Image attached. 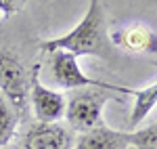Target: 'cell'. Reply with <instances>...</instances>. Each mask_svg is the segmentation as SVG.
Listing matches in <instances>:
<instances>
[{
  "mask_svg": "<svg viewBox=\"0 0 157 149\" xmlns=\"http://www.w3.org/2000/svg\"><path fill=\"white\" fill-rule=\"evenodd\" d=\"M105 11L101 0H90L88 11L84 13L82 21L73 27L71 32L63 34L59 38H50L40 42L42 53H52V50H67L75 57H88V55H97L105 57Z\"/></svg>",
  "mask_w": 157,
  "mask_h": 149,
  "instance_id": "obj_1",
  "label": "cell"
},
{
  "mask_svg": "<svg viewBox=\"0 0 157 149\" xmlns=\"http://www.w3.org/2000/svg\"><path fill=\"white\" fill-rule=\"evenodd\" d=\"M50 61H48V76L55 84H59L61 88H69V90H80V88H103L115 95H130L134 97V88L128 86H117L105 80H94L90 76H86L80 69L78 57L67 53V50H52L48 53Z\"/></svg>",
  "mask_w": 157,
  "mask_h": 149,
  "instance_id": "obj_2",
  "label": "cell"
},
{
  "mask_svg": "<svg viewBox=\"0 0 157 149\" xmlns=\"http://www.w3.org/2000/svg\"><path fill=\"white\" fill-rule=\"evenodd\" d=\"M109 101H120V97H113L109 90H103V88H80L67 101L65 118L71 128L86 132L94 126L103 124L101 112Z\"/></svg>",
  "mask_w": 157,
  "mask_h": 149,
  "instance_id": "obj_3",
  "label": "cell"
},
{
  "mask_svg": "<svg viewBox=\"0 0 157 149\" xmlns=\"http://www.w3.org/2000/svg\"><path fill=\"white\" fill-rule=\"evenodd\" d=\"M0 92L21 118L29 103V76L11 50H0Z\"/></svg>",
  "mask_w": 157,
  "mask_h": 149,
  "instance_id": "obj_4",
  "label": "cell"
},
{
  "mask_svg": "<svg viewBox=\"0 0 157 149\" xmlns=\"http://www.w3.org/2000/svg\"><path fill=\"white\" fill-rule=\"evenodd\" d=\"M40 63L34 67V72L29 76V103L34 107V116L40 124H55L59 122L61 118L65 116V95L55 90V88H48L40 82Z\"/></svg>",
  "mask_w": 157,
  "mask_h": 149,
  "instance_id": "obj_5",
  "label": "cell"
},
{
  "mask_svg": "<svg viewBox=\"0 0 157 149\" xmlns=\"http://www.w3.org/2000/svg\"><path fill=\"white\" fill-rule=\"evenodd\" d=\"M113 46L130 55H155L157 53V34L143 23H132L117 27L109 34Z\"/></svg>",
  "mask_w": 157,
  "mask_h": 149,
  "instance_id": "obj_6",
  "label": "cell"
},
{
  "mask_svg": "<svg viewBox=\"0 0 157 149\" xmlns=\"http://www.w3.org/2000/svg\"><path fill=\"white\" fill-rule=\"evenodd\" d=\"M73 137L71 132L61 126L59 122L55 124H40L32 126L23 137V149H71Z\"/></svg>",
  "mask_w": 157,
  "mask_h": 149,
  "instance_id": "obj_7",
  "label": "cell"
},
{
  "mask_svg": "<svg viewBox=\"0 0 157 149\" xmlns=\"http://www.w3.org/2000/svg\"><path fill=\"white\" fill-rule=\"evenodd\" d=\"M130 132L113 130L105 124H98L90 130L82 132L73 143V149H128Z\"/></svg>",
  "mask_w": 157,
  "mask_h": 149,
  "instance_id": "obj_8",
  "label": "cell"
},
{
  "mask_svg": "<svg viewBox=\"0 0 157 149\" xmlns=\"http://www.w3.org/2000/svg\"><path fill=\"white\" fill-rule=\"evenodd\" d=\"M157 105V82L147 88L134 90V107L130 113V126H136L147 118V113Z\"/></svg>",
  "mask_w": 157,
  "mask_h": 149,
  "instance_id": "obj_9",
  "label": "cell"
},
{
  "mask_svg": "<svg viewBox=\"0 0 157 149\" xmlns=\"http://www.w3.org/2000/svg\"><path fill=\"white\" fill-rule=\"evenodd\" d=\"M17 124H19V116L0 92V149L11 143V139L17 132Z\"/></svg>",
  "mask_w": 157,
  "mask_h": 149,
  "instance_id": "obj_10",
  "label": "cell"
},
{
  "mask_svg": "<svg viewBox=\"0 0 157 149\" xmlns=\"http://www.w3.org/2000/svg\"><path fill=\"white\" fill-rule=\"evenodd\" d=\"M130 147L157 149V124L147 126V128L136 130V132H130Z\"/></svg>",
  "mask_w": 157,
  "mask_h": 149,
  "instance_id": "obj_11",
  "label": "cell"
},
{
  "mask_svg": "<svg viewBox=\"0 0 157 149\" xmlns=\"http://www.w3.org/2000/svg\"><path fill=\"white\" fill-rule=\"evenodd\" d=\"M19 6H21V0H0V13H4L6 17L15 15Z\"/></svg>",
  "mask_w": 157,
  "mask_h": 149,
  "instance_id": "obj_12",
  "label": "cell"
},
{
  "mask_svg": "<svg viewBox=\"0 0 157 149\" xmlns=\"http://www.w3.org/2000/svg\"><path fill=\"white\" fill-rule=\"evenodd\" d=\"M147 2H149L151 6H157V0H147Z\"/></svg>",
  "mask_w": 157,
  "mask_h": 149,
  "instance_id": "obj_13",
  "label": "cell"
},
{
  "mask_svg": "<svg viewBox=\"0 0 157 149\" xmlns=\"http://www.w3.org/2000/svg\"><path fill=\"white\" fill-rule=\"evenodd\" d=\"M128 149H138V147H128Z\"/></svg>",
  "mask_w": 157,
  "mask_h": 149,
  "instance_id": "obj_14",
  "label": "cell"
},
{
  "mask_svg": "<svg viewBox=\"0 0 157 149\" xmlns=\"http://www.w3.org/2000/svg\"><path fill=\"white\" fill-rule=\"evenodd\" d=\"M153 65H155V67H157V61H155V63H153Z\"/></svg>",
  "mask_w": 157,
  "mask_h": 149,
  "instance_id": "obj_15",
  "label": "cell"
}]
</instances>
